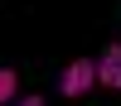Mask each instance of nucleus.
<instances>
[{
    "instance_id": "obj_2",
    "label": "nucleus",
    "mask_w": 121,
    "mask_h": 106,
    "mask_svg": "<svg viewBox=\"0 0 121 106\" xmlns=\"http://www.w3.org/2000/svg\"><path fill=\"white\" fill-rule=\"evenodd\" d=\"M97 87H112L121 92V43H107L97 58Z\"/></svg>"
},
{
    "instance_id": "obj_3",
    "label": "nucleus",
    "mask_w": 121,
    "mask_h": 106,
    "mask_svg": "<svg viewBox=\"0 0 121 106\" xmlns=\"http://www.w3.org/2000/svg\"><path fill=\"white\" fill-rule=\"evenodd\" d=\"M15 101H19V72L0 67V106H15Z\"/></svg>"
},
{
    "instance_id": "obj_1",
    "label": "nucleus",
    "mask_w": 121,
    "mask_h": 106,
    "mask_svg": "<svg viewBox=\"0 0 121 106\" xmlns=\"http://www.w3.org/2000/svg\"><path fill=\"white\" fill-rule=\"evenodd\" d=\"M97 87V63L92 58H73V63L58 72V92L63 96H87Z\"/></svg>"
},
{
    "instance_id": "obj_4",
    "label": "nucleus",
    "mask_w": 121,
    "mask_h": 106,
    "mask_svg": "<svg viewBox=\"0 0 121 106\" xmlns=\"http://www.w3.org/2000/svg\"><path fill=\"white\" fill-rule=\"evenodd\" d=\"M15 106H44V96H19Z\"/></svg>"
}]
</instances>
